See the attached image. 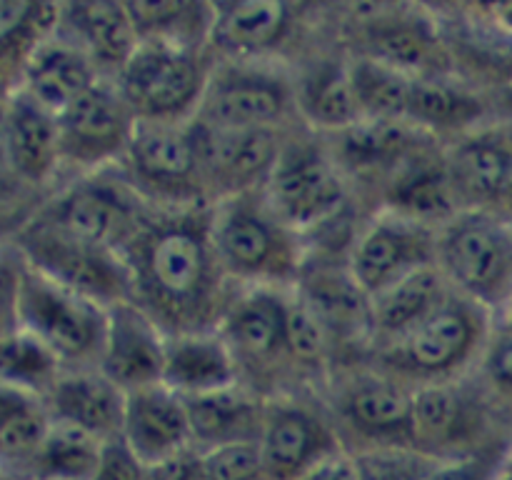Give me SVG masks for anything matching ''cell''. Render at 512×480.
<instances>
[{
    "label": "cell",
    "mask_w": 512,
    "mask_h": 480,
    "mask_svg": "<svg viewBox=\"0 0 512 480\" xmlns=\"http://www.w3.org/2000/svg\"><path fill=\"white\" fill-rule=\"evenodd\" d=\"M123 260L133 303L165 333L220 328L233 295L210 238V205L155 210Z\"/></svg>",
    "instance_id": "6da1fadb"
},
{
    "label": "cell",
    "mask_w": 512,
    "mask_h": 480,
    "mask_svg": "<svg viewBox=\"0 0 512 480\" xmlns=\"http://www.w3.org/2000/svg\"><path fill=\"white\" fill-rule=\"evenodd\" d=\"M210 238L233 283L275 290L298 283L305 265L300 235L278 218L263 190L210 205Z\"/></svg>",
    "instance_id": "7a4b0ae2"
},
{
    "label": "cell",
    "mask_w": 512,
    "mask_h": 480,
    "mask_svg": "<svg viewBox=\"0 0 512 480\" xmlns=\"http://www.w3.org/2000/svg\"><path fill=\"white\" fill-rule=\"evenodd\" d=\"M438 268L455 293L500 320L512 298V218L465 208L438 230Z\"/></svg>",
    "instance_id": "3957f363"
},
{
    "label": "cell",
    "mask_w": 512,
    "mask_h": 480,
    "mask_svg": "<svg viewBox=\"0 0 512 480\" xmlns=\"http://www.w3.org/2000/svg\"><path fill=\"white\" fill-rule=\"evenodd\" d=\"M490 333L493 315L453 290L423 323L395 343L383 345L380 355L398 380L410 378L418 385L445 383L460 380L475 360L485 358Z\"/></svg>",
    "instance_id": "277c9868"
},
{
    "label": "cell",
    "mask_w": 512,
    "mask_h": 480,
    "mask_svg": "<svg viewBox=\"0 0 512 480\" xmlns=\"http://www.w3.org/2000/svg\"><path fill=\"white\" fill-rule=\"evenodd\" d=\"M210 73L203 48L140 40L113 83L138 120L188 123L198 115Z\"/></svg>",
    "instance_id": "5b68a950"
},
{
    "label": "cell",
    "mask_w": 512,
    "mask_h": 480,
    "mask_svg": "<svg viewBox=\"0 0 512 480\" xmlns=\"http://www.w3.org/2000/svg\"><path fill=\"white\" fill-rule=\"evenodd\" d=\"M108 308L25 265L18 288V328L38 338L63 368H98Z\"/></svg>",
    "instance_id": "8992f818"
},
{
    "label": "cell",
    "mask_w": 512,
    "mask_h": 480,
    "mask_svg": "<svg viewBox=\"0 0 512 480\" xmlns=\"http://www.w3.org/2000/svg\"><path fill=\"white\" fill-rule=\"evenodd\" d=\"M148 203L125 175L113 180L108 170H100L68 185L38 220L123 255L153 218L155 210Z\"/></svg>",
    "instance_id": "52a82bcc"
},
{
    "label": "cell",
    "mask_w": 512,
    "mask_h": 480,
    "mask_svg": "<svg viewBox=\"0 0 512 480\" xmlns=\"http://www.w3.org/2000/svg\"><path fill=\"white\" fill-rule=\"evenodd\" d=\"M120 163L125 168V178L143 198L160 200L165 208L210 205L200 180L195 120H138Z\"/></svg>",
    "instance_id": "ba28073f"
},
{
    "label": "cell",
    "mask_w": 512,
    "mask_h": 480,
    "mask_svg": "<svg viewBox=\"0 0 512 480\" xmlns=\"http://www.w3.org/2000/svg\"><path fill=\"white\" fill-rule=\"evenodd\" d=\"M13 245L25 265L103 308L133 300L128 265L115 250L73 238L38 218L20 230Z\"/></svg>",
    "instance_id": "9c48e42d"
},
{
    "label": "cell",
    "mask_w": 512,
    "mask_h": 480,
    "mask_svg": "<svg viewBox=\"0 0 512 480\" xmlns=\"http://www.w3.org/2000/svg\"><path fill=\"white\" fill-rule=\"evenodd\" d=\"M263 193L278 218L298 235L338 218L348 195L340 165L310 140H285Z\"/></svg>",
    "instance_id": "30bf717a"
},
{
    "label": "cell",
    "mask_w": 512,
    "mask_h": 480,
    "mask_svg": "<svg viewBox=\"0 0 512 480\" xmlns=\"http://www.w3.org/2000/svg\"><path fill=\"white\" fill-rule=\"evenodd\" d=\"M295 108V85L255 60H230L210 73L195 123L205 128H280Z\"/></svg>",
    "instance_id": "8fae6325"
},
{
    "label": "cell",
    "mask_w": 512,
    "mask_h": 480,
    "mask_svg": "<svg viewBox=\"0 0 512 480\" xmlns=\"http://www.w3.org/2000/svg\"><path fill=\"white\" fill-rule=\"evenodd\" d=\"M438 230L410 215L383 210L355 240L350 275L373 300L408 275L438 265Z\"/></svg>",
    "instance_id": "7c38bea8"
},
{
    "label": "cell",
    "mask_w": 512,
    "mask_h": 480,
    "mask_svg": "<svg viewBox=\"0 0 512 480\" xmlns=\"http://www.w3.org/2000/svg\"><path fill=\"white\" fill-rule=\"evenodd\" d=\"M488 400L460 380L418 385L413 393L410 448L435 460L460 458L493 445L488 433Z\"/></svg>",
    "instance_id": "4fadbf2b"
},
{
    "label": "cell",
    "mask_w": 512,
    "mask_h": 480,
    "mask_svg": "<svg viewBox=\"0 0 512 480\" xmlns=\"http://www.w3.org/2000/svg\"><path fill=\"white\" fill-rule=\"evenodd\" d=\"M58 125L63 165L90 175L123 160L138 118L118 85L103 78L58 115Z\"/></svg>",
    "instance_id": "5bb4252c"
},
{
    "label": "cell",
    "mask_w": 512,
    "mask_h": 480,
    "mask_svg": "<svg viewBox=\"0 0 512 480\" xmlns=\"http://www.w3.org/2000/svg\"><path fill=\"white\" fill-rule=\"evenodd\" d=\"M195 133L200 180L210 205L263 190L285 145L280 128L228 130L195 123Z\"/></svg>",
    "instance_id": "9a60e30c"
},
{
    "label": "cell",
    "mask_w": 512,
    "mask_h": 480,
    "mask_svg": "<svg viewBox=\"0 0 512 480\" xmlns=\"http://www.w3.org/2000/svg\"><path fill=\"white\" fill-rule=\"evenodd\" d=\"M265 480H300L345 453L333 425L293 400H268L258 438Z\"/></svg>",
    "instance_id": "2e32d148"
},
{
    "label": "cell",
    "mask_w": 512,
    "mask_h": 480,
    "mask_svg": "<svg viewBox=\"0 0 512 480\" xmlns=\"http://www.w3.org/2000/svg\"><path fill=\"white\" fill-rule=\"evenodd\" d=\"M168 333L133 300L108 308L98 370L123 393L163 383Z\"/></svg>",
    "instance_id": "e0dca14e"
},
{
    "label": "cell",
    "mask_w": 512,
    "mask_h": 480,
    "mask_svg": "<svg viewBox=\"0 0 512 480\" xmlns=\"http://www.w3.org/2000/svg\"><path fill=\"white\" fill-rule=\"evenodd\" d=\"M288 298L285 290L275 288H243L233 295L218 330L238 360L240 378L243 370H268L288 363Z\"/></svg>",
    "instance_id": "ac0fdd59"
},
{
    "label": "cell",
    "mask_w": 512,
    "mask_h": 480,
    "mask_svg": "<svg viewBox=\"0 0 512 480\" xmlns=\"http://www.w3.org/2000/svg\"><path fill=\"white\" fill-rule=\"evenodd\" d=\"M120 438L145 465H158L193 450L188 405L163 383L125 393Z\"/></svg>",
    "instance_id": "d6986e66"
},
{
    "label": "cell",
    "mask_w": 512,
    "mask_h": 480,
    "mask_svg": "<svg viewBox=\"0 0 512 480\" xmlns=\"http://www.w3.org/2000/svg\"><path fill=\"white\" fill-rule=\"evenodd\" d=\"M413 393L395 375H358L343 388L340 415L353 433L370 440L368 448H410Z\"/></svg>",
    "instance_id": "ffe728a7"
},
{
    "label": "cell",
    "mask_w": 512,
    "mask_h": 480,
    "mask_svg": "<svg viewBox=\"0 0 512 480\" xmlns=\"http://www.w3.org/2000/svg\"><path fill=\"white\" fill-rule=\"evenodd\" d=\"M445 165L455 198L465 200V208L498 210L512 183V125L468 130L453 145Z\"/></svg>",
    "instance_id": "44dd1931"
},
{
    "label": "cell",
    "mask_w": 512,
    "mask_h": 480,
    "mask_svg": "<svg viewBox=\"0 0 512 480\" xmlns=\"http://www.w3.org/2000/svg\"><path fill=\"white\" fill-rule=\"evenodd\" d=\"M5 163L25 183H48L63 165L58 115L23 93H5Z\"/></svg>",
    "instance_id": "7402d4cb"
},
{
    "label": "cell",
    "mask_w": 512,
    "mask_h": 480,
    "mask_svg": "<svg viewBox=\"0 0 512 480\" xmlns=\"http://www.w3.org/2000/svg\"><path fill=\"white\" fill-rule=\"evenodd\" d=\"M295 295L318 318L330 343H360L373 338V305L355 283L348 265L343 270L335 265H303Z\"/></svg>",
    "instance_id": "603a6c76"
},
{
    "label": "cell",
    "mask_w": 512,
    "mask_h": 480,
    "mask_svg": "<svg viewBox=\"0 0 512 480\" xmlns=\"http://www.w3.org/2000/svg\"><path fill=\"white\" fill-rule=\"evenodd\" d=\"M100 80L103 75L93 60L53 30L28 53L15 88L38 100L50 113L60 115Z\"/></svg>",
    "instance_id": "cb8c5ba5"
},
{
    "label": "cell",
    "mask_w": 512,
    "mask_h": 480,
    "mask_svg": "<svg viewBox=\"0 0 512 480\" xmlns=\"http://www.w3.org/2000/svg\"><path fill=\"white\" fill-rule=\"evenodd\" d=\"M55 33L78 45L93 60L103 78L108 73L118 78L140 43L125 3H103V0L58 5Z\"/></svg>",
    "instance_id": "d4e9b609"
},
{
    "label": "cell",
    "mask_w": 512,
    "mask_h": 480,
    "mask_svg": "<svg viewBox=\"0 0 512 480\" xmlns=\"http://www.w3.org/2000/svg\"><path fill=\"white\" fill-rule=\"evenodd\" d=\"M243 383L238 360L220 330L168 335L163 385L180 398L218 393Z\"/></svg>",
    "instance_id": "484cf974"
},
{
    "label": "cell",
    "mask_w": 512,
    "mask_h": 480,
    "mask_svg": "<svg viewBox=\"0 0 512 480\" xmlns=\"http://www.w3.org/2000/svg\"><path fill=\"white\" fill-rule=\"evenodd\" d=\"M43 403L55 420L95 438L110 440L120 435L125 393L98 368H65Z\"/></svg>",
    "instance_id": "4316f807"
},
{
    "label": "cell",
    "mask_w": 512,
    "mask_h": 480,
    "mask_svg": "<svg viewBox=\"0 0 512 480\" xmlns=\"http://www.w3.org/2000/svg\"><path fill=\"white\" fill-rule=\"evenodd\" d=\"M293 25V5L273 0L213 3L208 45L230 60H258L278 48Z\"/></svg>",
    "instance_id": "83f0119b"
},
{
    "label": "cell",
    "mask_w": 512,
    "mask_h": 480,
    "mask_svg": "<svg viewBox=\"0 0 512 480\" xmlns=\"http://www.w3.org/2000/svg\"><path fill=\"white\" fill-rule=\"evenodd\" d=\"M183 400L188 405L195 453L230 443H258L268 400L260 398L255 388L240 383L218 393Z\"/></svg>",
    "instance_id": "f1b7e54d"
},
{
    "label": "cell",
    "mask_w": 512,
    "mask_h": 480,
    "mask_svg": "<svg viewBox=\"0 0 512 480\" xmlns=\"http://www.w3.org/2000/svg\"><path fill=\"white\" fill-rule=\"evenodd\" d=\"M335 145V163L353 173H390L393 178L415 153L425 148L428 133L398 120H360L343 130Z\"/></svg>",
    "instance_id": "f546056e"
},
{
    "label": "cell",
    "mask_w": 512,
    "mask_h": 480,
    "mask_svg": "<svg viewBox=\"0 0 512 480\" xmlns=\"http://www.w3.org/2000/svg\"><path fill=\"white\" fill-rule=\"evenodd\" d=\"M365 55L363 58L383 63L413 78H438L443 65V48L428 20L388 18L378 15L365 23Z\"/></svg>",
    "instance_id": "4dcf8cb0"
},
{
    "label": "cell",
    "mask_w": 512,
    "mask_h": 480,
    "mask_svg": "<svg viewBox=\"0 0 512 480\" xmlns=\"http://www.w3.org/2000/svg\"><path fill=\"white\" fill-rule=\"evenodd\" d=\"M453 295V288L440 273L438 265L418 270L400 283L390 285L370 300L373 305V338L383 345L395 343L405 333L433 315L445 300Z\"/></svg>",
    "instance_id": "1f68e13d"
},
{
    "label": "cell",
    "mask_w": 512,
    "mask_h": 480,
    "mask_svg": "<svg viewBox=\"0 0 512 480\" xmlns=\"http://www.w3.org/2000/svg\"><path fill=\"white\" fill-rule=\"evenodd\" d=\"M295 108L313 128L343 133L363 120L350 63H318L295 85Z\"/></svg>",
    "instance_id": "d6a6232c"
},
{
    "label": "cell",
    "mask_w": 512,
    "mask_h": 480,
    "mask_svg": "<svg viewBox=\"0 0 512 480\" xmlns=\"http://www.w3.org/2000/svg\"><path fill=\"white\" fill-rule=\"evenodd\" d=\"M53 415L40 398L10 393L0 403V470L28 480V470L48 435Z\"/></svg>",
    "instance_id": "836d02e7"
},
{
    "label": "cell",
    "mask_w": 512,
    "mask_h": 480,
    "mask_svg": "<svg viewBox=\"0 0 512 480\" xmlns=\"http://www.w3.org/2000/svg\"><path fill=\"white\" fill-rule=\"evenodd\" d=\"M135 33L140 40H163V43L208 45L213 3H188V0H158V3H125Z\"/></svg>",
    "instance_id": "e575fe53"
},
{
    "label": "cell",
    "mask_w": 512,
    "mask_h": 480,
    "mask_svg": "<svg viewBox=\"0 0 512 480\" xmlns=\"http://www.w3.org/2000/svg\"><path fill=\"white\" fill-rule=\"evenodd\" d=\"M105 440L55 420L28 470V480H90Z\"/></svg>",
    "instance_id": "d590c367"
},
{
    "label": "cell",
    "mask_w": 512,
    "mask_h": 480,
    "mask_svg": "<svg viewBox=\"0 0 512 480\" xmlns=\"http://www.w3.org/2000/svg\"><path fill=\"white\" fill-rule=\"evenodd\" d=\"M480 100L468 90L455 88L443 78H415L413 98L408 108V123L423 133L438 130H473L478 123Z\"/></svg>",
    "instance_id": "8d00e7d4"
},
{
    "label": "cell",
    "mask_w": 512,
    "mask_h": 480,
    "mask_svg": "<svg viewBox=\"0 0 512 480\" xmlns=\"http://www.w3.org/2000/svg\"><path fill=\"white\" fill-rule=\"evenodd\" d=\"M63 370V363L25 330L15 328L0 338V385L8 390L45 400Z\"/></svg>",
    "instance_id": "74e56055"
},
{
    "label": "cell",
    "mask_w": 512,
    "mask_h": 480,
    "mask_svg": "<svg viewBox=\"0 0 512 480\" xmlns=\"http://www.w3.org/2000/svg\"><path fill=\"white\" fill-rule=\"evenodd\" d=\"M355 98H358L363 120H398L408 123L410 98H413V75L375 63L370 58H358L350 63Z\"/></svg>",
    "instance_id": "f35d334b"
},
{
    "label": "cell",
    "mask_w": 512,
    "mask_h": 480,
    "mask_svg": "<svg viewBox=\"0 0 512 480\" xmlns=\"http://www.w3.org/2000/svg\"><path fill=\"white\" fill-rule=\"evenodd\" d=\"M58 5H35L0 0V58L20 53L28 58L30 50L55 30Z\"/></svg>",
    "instance_id": "ab89813d"
},
{
    "label": "cell",
    "mask_w": 512,
    "mask_h": 480,
    "mask_svg": "<svg viewBox=\"0 0 512 480\" xmlns=\"http://www.w3.org/2000/svg\"><path fill=\"white\" fill-rule=\"evenodd\" d=\"M330 340L325 335L323 325L318 323L313 313L300 303L298 295L288 298V318H285V353L288 363L298 370H310L318 373L325 365Z\"/></svg>",
    "instance_id": "60d3db41"
},
{
    "label": "cell",
    "mask_w": 512,
    "mask_h": 480,
    "mask_svg": "<svg viewBox=\"0 0 512 480\" xmlns=\"http://www.w3.org/2000/svg\"><path fill=\"white\" fill-rule=\"evenodd\" d=\"M350 455L363 480H425L438 463L413 448H370Z\"/></svg>",
    "instance_id": "b9f144b4"
},
{
    "label": "cell",
    "mask_w": 512,
    "mask_h": 480,
    "mask_svg": "<svg viewBox=\"0 0 512 480\" xmlns=\"http://www.w3.org/2000/svg\"><path fill=\"white\" fill-rule=\"evenodd\" d=\"M198 480H265L258 443H230L198 453Z\"/></svg>",
    "instance_id": "7bdbcfd3"
},
{
    "label": "cell",
    "mask_w": 512,
    "mask_h": 480,
    "mask_svg": "<svg viewBox=\"0 0 512 480\" xmlns=\"http://www.w3.org/2000/svg\"><path fill=\"white\" fill-rule=\"evenodd\" d=\"M508 455L510 448L493 443L478 453L438 460L425 480H498Z\"/></svg>",
    "instance_id": "ee69618b"
},
{
    "label": "cell",
    "mask_w": 512,
    "mask_h": 480,
    "mask_svg": "<svg viewBox=\"0 0 512 480\" xmlns=\"http://www.w3.org/2000/svg\"><path fill=\"white\" fill-rule=\"evenodd\" d=\"M483 375L488 398L512 413V333H500L498 340H490Z\"/></svg>",
    "instance_id": "f6af8a7d"
},
{
    "label": "cell",
    "mask_w": 512,
    "mask_h": 480,
    "mask_svg": "<svg viewBox=\"0 0 512 480\" xmlns=\"http://www.w3.org/2000/svg\"><path fill=\"white\" fill-rule=\"evenodd\" d=\"M23 258L18 248L0 245V338L18 328V288Z\"/></svg>",
    "instance_id": "bcb514c9"
},
{
    "label": "cell",
    "mask_w": 512,
    "mask_h": 480,
    "mask_svg": "<svg viewBox=\"0 0 512 480\" xmlns=\"http://www.w3.org/2000/svg\"><path fill=\"white\" fill-rule=\"evenodd\" d=\"M148 465L128 448L120 435L105 440L90 480H145Z\"/></svg>",
    "instance_id": "7dc6e473"
},
{
    "label": "cell",
    "mask_w": 512,
    "mask_h": 480,
    "mask_svg": "<svg viewBox=\"0 0 512 480\" xmlns=\"http://www.w3.org/2000/svg\"><path fill=\"white\" fill-rule=\"evenodd\" d=\"M145 480H198V453L190 450L178 458L165 460V463L148 465Z\"/></svg>",
    "instance_id": "c3c4849f"
},
{
    "label": "cell",
    "mask_w": 512,
    "mask_h": 480,
    "mask_svg": "<svg viewBox=\"0 0 512 480\" xmlns=\"http://www.w3.org/2000/svg\"><path fill=\"white\" fill-rule=\"evenodd\" d=\"M300 480H363V478H360L353 455L340 453L335 455V458L320 463L318 468L310 470V473Z\"/></svg>",
    "instance_id": "681fc988"
},
{
    "label": "cell",
    "mask_w": 512,
    "mask_h": 480,
    "mask_svg": "<svg viewBox=\"0 0 512 480\" xmlns=\"http://www.w3.org/2000/svg\"><path fill=\"white\" fill-rule=\"evenodd\" d=\"M8 170L5 163V93H0V170Z\"/></svg>",
    "instance_id": "f907efd6"
},
{
    "label": "cell",
    "mask_w": 512,
    "mask_h": 480,
    "mask_svg": "<svg viewBox=\"0 0 512 480\" xmlns=\"http://www.w3.org/2000/svg\"><path fill=\"white\" fill-rule=\"evenodd\" d=\"M500 328H503V333H512V298L508 308H505L503 315H500Z\"/></svg>",
    "instance_id": "816d5d0a"
},
{
    "label": "cell",
    "mask_w": 512,
    "mask_h": 480,
    "mask_svg": "<svg viewBox=\"0 0 512 480\" xmlns=\"http://www.w3.org/2000/svg\"><path fill=\"white\" fill-rule=\"evenodd\" d=\"M500 210H503L505 215H510V218H512V183H510V188L505 190L503 200H500Z\"/></svg>",
    "instance_id": "f5cc1de1"
},
{
    "label": "cell",
    "mask_w": 512,
    "mask_h": 480,
    "mask_svg": "<svg viewBox=\"0 0 512 480\" xmlns=\"http://www.w3.org/2000/svg\"><path fill=\"white\" fill-rule=\"evenodd\" d=\"M498 480H512V448H510V455H508V460H505L503 470H500Z\"/></svg>",
    "instance_id": "db71d44e"
}]
</instances>
